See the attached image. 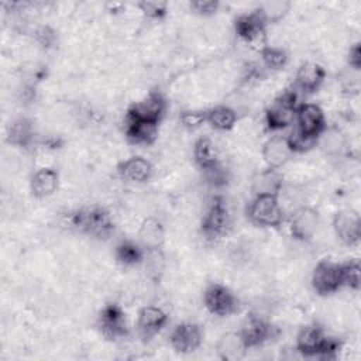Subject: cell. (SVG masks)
I'll list each match as a JSON object with an SVG mask.
<instances>
[{
	"label": "cell",
	"instance_id": "obj_1",
	"mask_svg": "<svg viewBox=\"0 0 361 361\" xmlns=\"http://www.w3.org/2000/svg\"><path fill=\"white\" fill-rule=\"evenodd\" d=\"M72 228L83 231L96 238H106L114 228L110 213L100 206L80 209L69 216Z\"/></svg>",
	"mask_w": 361,
	"mask_h": 361
},
{
	"label": "cell",
	"instance_id": "obj_2",
	"mask_svg": "<svg viewBox=\"0 0 361 361\" xmlns=\"http://www.w3.org/2000/svg\"><path fill=\"white\" fill-rule=\"evenodd\" d=\"M298 92L296 90H285L281 93L265 110V123L268 130L278 131L283 130L295 121L298 111Z\"/></svg>",
	"mask_w": 361,
	"mask_h": 361
},
{
	"label": "cell",
	"instance_id": "obj_3",
	"mask_svg": "<svg viewBox=\"0 0 361 361\" xmlns=\"http://www.w3.org/2000/svg\"><path fill=\"white\" fill-rule=\"evenodd\" d=\"M247 214L259 227H278L283 221V209L276 195H255L248 204Z\"/></svg>",
	"mask_w": 361,
	"mask_h": 361
},
{
	"label": "cell",
	"instance_id": "obj_4",
	"mask_svg": "<svg viewBox=\"0 0 361 361\" xmlns=\"http://www.w3.org/2000/svg\"><path fill=\"white\" fill-rule=\"evenodd\" d=\"M234 28L237 37L241 38L251 49L261 52L265 47H268L267 23L258 10L238 16L235 18Z\"/></svg>",
	"mask_w": 361,
	"mask_h": 361
},
{
	"label": "cell",
	"instance_id": "obj_5",
	"mask_svg": "<svg viewBox=\"0 0 361 361\" xmlns=\"http://www.w3.org/2000/svg\"><path fill=\"white\" fill-rule=\"evenodd\" d=\"M230 227V213L228 207L221 196H216L212 199L207 206L202 223L200 230L203 235L209 240H216L223 237Z\"/></svg>",
	"mask_w": 361,
	"mask_h": 361
},
{
	"label": "cell",
	"instance_id": "obj_6",
	"mask_svg": "<svg viewBox=\"0 0 361 361\" xmlns=\"http://www.w3.org/2000/svg\"><path fill=\"white\" fill-rule=\"evenodd\" d=\"M203 300L207 310L220 317L233 314L238 307L235 295L221 283L209 285L204 290Z\"/></svg>",
	"mask_w": 361,
	"mask_h": 361
},
{
	"label": "cell",
	"instance_id": "obj_7",
	"mask_svg": "<svg viewBox=\"0 0 361 361\" xmlns=\"http://www.w3.org/2000/svg\"><path fill=\"white\" fill-rule=\"evenodd\" d=\"M97 326L100 333L107 340H118L127 336V323H126V313L117 303L106 305L97 319Z\"/></svg>",
	"mask_w": 361,
	"mask_h": 361
},
{
	"label": "cell",
	"instance_id": "obj_8",
	"mask_svg": "<svg viewBox=\"0 0 361 361\" xmlns=\"http://www.w3.org/2000/svg\"><path fill=\"white\" fill-rule=\"evenodd\" d=\"M312 286L319 295H330L343 288L340 264L327 259L320 261L313 269Z\"/></svg>",
	"mask_w": 361,
	"mask_h": 361
},
{
	"label": "cell",
	"instance_id": "obj_9",
	"mask_svg": "<svg viewBox=\"0 0 361 361\" xmlns=\"http://www.w3.org/2000/svg\"><path fill=\"white\" fill-rule=\"evenodd\" d=\"M166 103L159 92H149L142 100L135 102L127 110V118L130 120H145L152 123H159Z\"/></svg>",
	"mask_w": 361,
	"mask_h": 361
},
{
	"label": "cell",
	"instance_id": "obj_10",
	"mask_svg": "<svg viewBox=\"0 0 361 361\" xmlns=\"http://www.w3.org/2000/svg\"><path fill=\"white\" fill-rule=\"evenodd\" d=\"M333 228L336 235L347 245H355L361 237L360 214L353 209H344L334 214Z\"/></svg>",
	"mask_w": 361,
	"mask_h": 361
},
{
	"label": "cell",
	"instance_id": "obj_11",
	"mask_svg": "<svg viewBox=\"0 0 361 361\" xmlns=\"http://www.w3.org/2000/svg\"><path fill=\"white\" fill-rule=\"evenodd\" d=\"M296 127L306 135L319 138L326 130V118L320 106L314 103H302L296 111Z\"/></svg>",
	"mask_w": 361,
	"mask_h": 361
},
{
	"label": "cell",
	"instance_id": "obj_12",
	"mask_svg": "<svg viewBox=\"0 0 361 361\" xmlns=\"http://www.w3.org/2000/svg\"><path fill=\"white\" fill-rule=\"evenodd\" d=\"M290 234L299 241H309L319 227V213L309 206L299 207L290 217Z\"/></svg>",
	"mask_w": 361,
	"mask_h": 361
},
{
	"label": "cell",
	"instance_id": "obj_13",
	"mask_svg": "<svg viewBox=\"0 0 361 361\" xmlns=\"http://www.w3.org/2000/svg\"><path fill=\"white\" fill-rule=\"evenodd\" d=\"M202 338V330L195 323H180L172 330L169 336V341L173 350L182 354H189L199 348Z\"/></svg>",
	"mask_w": 361,
	"mask_h": 361
},
{
	"label": "cell",
	"instance_id": "obj_14",
	"mask_svg": "<svg viewBox=\"0 0 361 361\" xmlns=\"http://www.w3.org/2000/svg\"><path fill=\"white\" fill-rule=\"evenodd\" d=\"M238 333H240L247 350H250V348H255V347L264 344L267 340H269L274 334V327L267 320H264L258 316H248Z\"/></svg>",
	"mask_w": 361,
	"mask_h": 361
},
{
	"label": "cell",
	"instance_id": "obj_15",
	"mask_svg": "<svg viewBox=\"0 0 361 361\" xmlns=\"http://www.w3.org/2000/svg\"><path fill=\"white\" fill-rule=\"evenodd\" d=\"M292 154L286 137L282 135H274L262 145V158L268 168L279 169L290 159Z\"/></svg>",
	"mask_w": 361,
	"mask_h": 361
},
{
	"label": "cell",
	"instance_id": "obj_16",
	"mask_svg": "<svg viewBox=\"0 0 361 361\" xmlns=\"http://www.w3.org/2000/svg\"><path fill=\"white\" fill-rule=\"evenodd\" d=\"M326 78V71L316 62H305L299 66L295 78V87L303 93L316 92Z\"/></svg>",
	"mask_w": 361,
	"mask_h": 361
},
{
	"label": "cell",
	"instance_id": "obj_17",
	"mask_svg": "<svg viewBox=\"0 0 361 361\" xmlns=\"http://www.w3.org/2000/svg\"><path fill=\"white\" fill-rule=\"evenodd\" d=\"M324 337L326 334L319 324H307L302 327L300 331L298 333L296 348L305 357H317Z\"/></svg>",
	"mask_w": 361,
	"mask_h": 361
},
{
	"label": "cell",
	"instance_id": "obj_18",
	"mask_svg": "<svg viewBox=\"0 0 361 361\" xmlns=\"http://www.w3.org/2000/svg\"><path fill=\"white\" fill-rule=\"evenodd\" d=\"M118 175L128 182L142 183L147 182L152 175V165L148 159L142 157H131L117 166Z\"/></svg>",
	"mask_w": 361,
	"mask_h": 361
},
{
	"label": "cell",
	"instance_id": "obj_19",
	"mask_svg": "<svg viewBox=\"0 0 361 361\" xmlns=\"http://www.w3.org/2000/svg\"><path fill=\"white\" fill-rule=\"evenodd\" d=\"M158 123L145 120H126V137L133 144L149 145L157 140Z\"/></svg>",
	"mask_w": 361,
	"mask_h": 361
},
{
	"label": "cell",
	"instance_id": "obj_20",
	"mask_svg": "<svg viewBox=\"0 0 361 361\" xmlns=\"http://www.w3.org/2000/svg\"><path fill=\"white\" fill-rule=\"evenodd\" d=\"M168 322L166 313L157 306H144L138 312L137 326L144 336H154L165 327Z\"/></svg>",
	"mask_w": 361,
	"mask_h": 361
},
{
	"label": "cell",
	"instance_id": "obj_21",
	"mask_svg": "<svg viewBox=\"0 0 361 361\" xmlns=\"http://www.w3.org/2000/svg\"><path fill=\"white\" fill-rule=\"evenodd\" d=\"M217 355L224 361H237L244 357L247 347L238 331L227 333L220 337L216 345Z\"/></svg>",
	"mask_w": 361,
	"mask_h": 361
},
{
	"label": "cell",
	"instance_id": "obj_22",
	"mask_svg": "<svg viewBox=\"0 0 361 361\" xmlns=\"http://www.w3.org/2000/svg\"><path fill=\"white\" fill-rule=\"evenodd\" d=\"M59 176L52 168H41L31 178V192L35 197L51 196L58 188Z\"/></svg>",
	"mask_w": 361,
	"mask_h": 361
},
{
	"label": "cell",
	"instance_id": "obj_23",
	"mask_svg": "<svg viewBox=\"0 0 361 361\" xmlns=\"http://www.w3.org/2000/svg\"><path fill=\"white\" fill-rule=\"evenodd\" d=\"M34 137H35L34 124L31 120L25 117H20L14 120L8 127L7 141L16 147H21V148L30 147L34 142Z\"/></svg>",
	"mask_w": 361,
	"mask_h": 361
},
{
	"label": "cell",
	"instance_id": "obj_24",
	"mask_svg": "<svg viewBox=\"0 0 361 361\" xmlns=\"http://www.w3.org/2000/svg\"><path fill=\"white\" fill-rule=\"evenodd\" d=\"M165 231L159 220L154 217L145 219L138 230V238L141 245L145 250H154V248H161L164 243Z\"/></svg>",
	"mask_w": 361,
	"mask_h": 361
},
{
	"label": "cell",
	"instance_id": "obj_25",
	"mask_svg": "<svg viewBox=\"0 0 361 361\" xmlns=\"http://www.w3.org/2000/svg\"><path fill=\"white\" fill-rule=\"evenodd\" d=\"M282 175L278 172V169L267 168L265 171L259 172L254 180H252V190L255 195H276L279 196V192L282 190Z\"/></svg>",
	"mask_w": 361,
	"mask_h": 361
},
{
	"label": "cell",
	"instance_id": "obj_26",
	"mask_svg": "<svg viewBox=\"0 0 361 361\" xmlns=\"http://www.w3.org/2000/svg\"><path fill=\"white\" fill-rule=\"evenodd\" d=\"M193 157L200 169L207 171L219 165V151L210 138L202 137L193 145Z\"/></svg>",
	"mask_w": 361,
	"mask_h": 361
},
{
	"label": "cell",
	"instance_id": "obj_27",
	"mask_svg": "<svg viewBox=\"0 0 361 361\" xmlns=\"http://www.w3.org/2000/svg\"><path fill=\"white\" fill-rule=\"evenodd\" d=\"M237 120V114L228 106H216L207 110V123L219 130V131H228L234 127Z\"/></svg>",
	"mask_w": 361,
	"mask_h": 361
},
{
	"label": "cell",
	"instance_id": "obj_28",
	"mask_svg": "<svg viewBox=\"0 0 361 361\" xmlns=\"http://www.w3.org/2000/svg\"><path fill=\"white\" fill-rule=\"evenodd\" d=\"M145 257L144 250L141 248L140 244L126 240L117 244L116 247V259L118 264L124 267H133L140 264Z\"/></svg>",
	"mask_w": 361,
	"mask_h": 361
},
{
	"label": "cell",
	"instance_id": "obj_29",
	"mask_svg": "<svg viewBox=\"0 0 361 361\" xmlns=\"http://www.w3.org/2000/svg\"><path fill=\"white\" fill-rule=\"evenodd\" d=\"M289 7H290V3L288 1H268L261 4L259 8L257 10L262 16L264 21L268 24V23L279 21L289 11Z\"/></svg>",
	"mask_w": 361,
	"mask_h": 361
},
{
	"label": "cell",
	"instance_id": "obj_30",
	"mask_svg": "<svg viewBox=\"0 0 361 361\" xmlns=\"http://www.w3.org/2000/svg\"><path fill=\"white\" fill-rule=\"evenodd\" d=\"M261 59H262V63L272 69V71H276V69H281L285 66L286 61H288V54L285 52V49L282 48H278V47H265L261 52Z\"/></svg>",
	"mask_w": 361,
	"mask_h": 361
},
{
	"label": "cell",
	"instance_id": "obj_31",
	"mask_svg": "<svg viewBox=\"0 0 361 361\" xmlns=\"http://www.w3.org/2000/svg\"><path fill=\"white\" fill-rule=\"evenodd\" d=\"M286 141H288L292 152H305V151H309L310 148H313L317 144L319 138L306 135L298 127H295L286 137Z\"/></svg>",
	"mask_w": 361,
	"mask_h": 361
},
{
	"label": "cell",
	"instance_id": "obj_32",
	"mask_svg": "<svg viewBox=\"0 0 361 361\" xmlns=\"http://www.w3.org/2000/svg\"><path fill=\"white\" fill-rule=\"evenodd\" d=\"M341 285L350 289H360V264L358 261H348L340 264Z\"/></svg>",
	"mask_w": 361,
	"mask_h": 361
},
{
	"label": "cell",
	"instance_id": "obj_33",
	"mask_svg": "<svg viewBox=\"0 0 361 361\" xmlns=\"http://www.w3.org/2000/svg\"><path fill=\"white\" fill-rule=\"evenodd\" d=\"M320 137H322V147L329 154H337L344 147V138L338 130H329V131L324 130L320 134Z\"/></svg>",
	"mask_w": 361,
	"mask_h": 361
},
{
	"label": "cell",
	"instance_id": "obj_34",
	"mask_svg": "<svg viewBox=\"0 0 361 361\" xmlns=\"http://www.w3.org/2000/svg\"><path fill=\"white\" fill-rule=\"evenodd\" d=\"M138 8L142 11V14L148 18H162L166 11H168V4L165 1H152V0H145L138 3Z\"/></svg>",
	"mask_w": 361,
	"mask_h": 361
},
{
	"label": "cell",
	"instance_id": "obj_35",
	"mask_svg": "<svg viewBox=\"0 0 361 361\" xmlns=\"http://www.w3.org/2000/svg\"><path fill=\"white\" fill-rule=\"evenodd\" d=\"M179 121L186 128L200 127L207 121V110H183L179 114Z\"/></svg>",
	"mask_w": 361,
	"mask_h": 361
},
{
	"label": "cell",
	"instance_id": "obj_36",
	"mask_svg": "<svg viewBox=\"0 0 361 361\" xmlns=\"http://www.w3.org/2000/svg\"><path fill=\"white\" fill-rule=\"evenodd\" d=\"M35 39L38 44H41L45 48H49L54 45L55 39H56V34L55 31L49 27V25H39L35 31H34Z\"/></svg>",
	"mask_w": 361,
	"mask_h": 361
},
{
	"label": "cell",
	"instance_id": "obj_37",
	"mask_svg": "<svg viewBox=\"0 0 361 361\" xmlns=\"http://www.w3.org/2000/svg\"><path fill=\"white\" fill-rule=\"evenodd\" d=\"M190 8L202 16H210L217 11L219 8V1L214 0H196L190 3Z\"/></svg>",
	"mask_w": 361,
	"mask_h": 361
},
{
	"label": "cell",
	"instance_id": "obj_38",
	"mask_svg": "<svg viewBox=\"0 0 361 361\" xmlns=\"http://www.w3.org/2000/svg\"><path fill=\"white\" fill-rule=\"evenodd\" d=\"M348 65L350 68L360 71L361 68V49H360V44H354L350 51H348Z\"/></svg>",
	"mask_w": 361,
	"mask_h": 361
}]
</instances>
